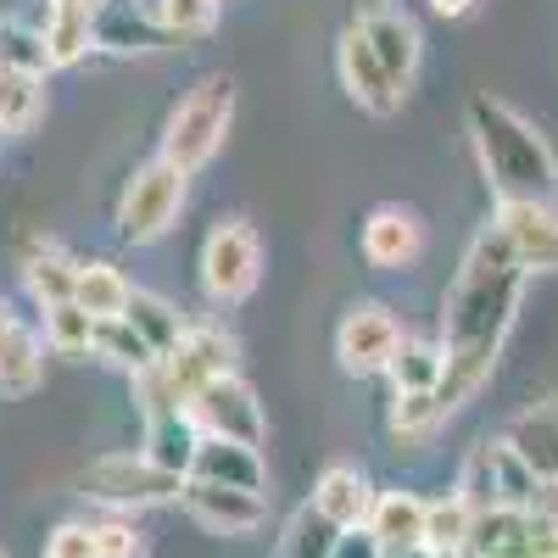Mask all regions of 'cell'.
I'll return each mask as SVG.
<instances>
[{"instance_id": "obj_1", "label": "cell", "mask_w": 558, "mask_h": 558, "mask_svg": "<svg viewBox=\"0 0 558 558\" xmlns=\"http://www.w3.org/2000/svg\"><path fill=\"white\" fill-rule=\"evenodd\" d=\"M525 268L508 257V246L497 241V229L486 223L481 235L463 252L452 286H447V302H441V352H447V368H441V386H436V402L441 413L452 418L458 408H470L492 368L502 357V341L520 318V296H525Z\"/></svg>"}, {"instance_id": "obj_2", "label": "cell", "mask_w": 558, "mask_h": 558, "mask_svg": "<svg viewBox=\"0 0 558 558\" xmlns=\"http://www.w3.org/2000/svg\"><path fill=\"white\" fill-rule=\"evenodd\" d=\"M470 146L497 202H553L558 196V151L547 134L497 96H470Z\"/></svg>"}, {"instance_id": "obj_3", "label": "cell", "mask_w": 558, "mask_h": 558, "mask_svg": "<svg viewBox=\"0 0 558 558\" xmlns=\"http://www.w3.org/2000/svg\"><path fill=\"white\" fill-rule=\"evenodd\" d=\"M235 336L218 330V324H191V330L179 336L173 352H162L157 363H146L134 380V402H140V418H157V413H184L191 397L218 380V375H235Z\"/></svg>"}, {"instance_id": "obj_4", "label": "cell", "mask_w": 558, "mask_h": 558, "mask_svg": "<svg viewBox=\"0 0 558 558\" xmlns=\"http://www.w3.org/2000/svg\"><path fill=\"white\" fill-rule=\"evenodd\" d=\"M235 123V78L229 73H202L184 96L173 101L168 123H162V162H173L179 173H202L229 140Z\"/></svg>"}, {"instance_id": "obj_5", "label": "cell", "mask_w": 558, "mask_h": 558, "mask_svg": "<svg viewBox=\"0 0 558 558\" xmlns=\"http://www.w3.org/2000/svg\"><path fill=\"white\" fill-rule=\"evenodd\" d=\"M184 196H191V173H179V168L162 162V157L140 162V168L129 173V184H123V196H118V213H112L118 235H123L129 246L162 241L168 229L179 223V213H184Z\"/></svg>"}, {"instance_id": "obj_6", "label": "cell", "mask_w": 558, "mask_h": 558, "mask_svg": "<svg viewBox=\"0 0 558 558\" xmlns=\"http://www.w3.org/2000/svg\"><path fill=\"white\" fill-rule=\"evenodd\" d=\"M196 279H202V296L213 307H241L257 279H263V241L246 218H218L202 241L196 257Z\"/></svg>"}, {"instance_id": "obj_7", "label": "cell", "mask_w": 558, "mask_h": 558, "mask_svg": "<svg viewBox=\"0 0 558 558\" xmlns=\"http://www.w3.org/2000/svg\"><path fill=\"white\" fill-rule=\"evenodd\" d=\"M179 492H184V475H168L140 447L101 452L78 470V497L101 502V508H157V502H179Z\"/></svg>"}, {"instance_id": "obj_8", "label": "cell", "mask_w": 558, "mask_h": 558, "mask_svg": "<svg viewBox=\"0 0 558 558\" xmlns=\"http://www.w3.org/2000/svg\"><path fill=\"white\" fill-rule=\"evenodd\" d=\"M463 558H558V525L536 508L497 502L486 514H475Z\"/></svg>"}, {"instance_id": "obj_9", "label": "cell", "mask_w": 558, "mask_h": 558, "mask_svg": "<svg viewBox=\"0 0 558 558\" xmlns=\"http://www.w3.org/2000/svg\"><path fill=\"white\" fill-rule=\"evenodd\" d=\"M191 425L202 436H218V441H246V447H263L268 436V418H263V402L257 391L241 380V375H218L207 380L196 397H191Z\"/></svg>"}, {"instance_id": "obj_10", "label": "cell", "mask_w": 558, "mask_h": 558, "mask_svg": "<svg viewBox=\"0 0 558 558\" xmlns=\"http://www.w3.org/2000/svg\"><path fill=\"white\" fill-rule=\"evenodd\" d=\"M397 347H402V318L386 302H357L336 324V363L347 368V375H357V380L386 375Z\"/></svg>"}, {"instance_id": "obj_11", "label": "cell", "mask_w": 558, "mask_h": 558, "mask_svg": "<svg viewBox=\"0 0 558 558\" xmlns=\"http://www.w3.org/2000/svg\"><path fill=\"white\" fill-rule=\"evenodd\" d=\"M492 229L525 274H558V207L553 202H497Z\"/></svg>"}, {"instance_id": "obj_12", "label": "cell", "mask_w": 558, "mask_h": 558, "mask_svg": "<svg viewBox=\"0 0 558 558\" xmlns=\"http://www.w3.org/2000/svg\"><path fill=\"white\" fill-rule=\"evenodd\" d=\"M357 252L368 268L380 274H408L418 257H425V218L402 202H380L363 213V229H357Z\"/></svg>"}, {"instance_id": "obj_13", "label": "cell", "mask_w": 558, "mask_h": 558, "mask_svg": "<svg viewBox=\"0 0 558 558\" xmlns=\"http://www.w3.org/2000/svg\"><path fill=\"white\" fill-rule=\"evenodd\" d=\"M336 73H341L347 101H352L357 112H368V118H391V112L402 107V96H408V89L386 73V62L368 51V39H363L352 23H347L341 39H336Z\"/></svg>"}, {"instance_id": "obj_14", "label": "cell", "mask_w": 558, "mask_h": 558, "mask_svg": "<svg viewBox=\"0 0 558 558\" xmlns=\"http://www.w3.org/2000/svg\"><path fill=\"white\" fill-rule=\"evenodd\" d=\"M184 514L213 536H257L268 525V502L263 492H241V486H213V481H191L184 475Z\"/></svg>"}, {"instance_id": "obj_15", "label": "cell", "mask_w": 558, "mask_h": 558, "mask_svg": "<svg viewBox=\"0 0 558 558\" xmlns=\"http://www.w3.org/2000/svg\"><path fill=\"white\" fill-rule=\"evenodd\" d=\"M352 28L368 39V51L386 62V73L408 89L413 73H418V57H425V34L418 23L402 12V7H386V0H368V7L352 17Z\"/></svg>"}, {"instance_id": "obj_16", "label": "cell", "mask_w": 558, "mask_h": 558, "mask_svg": "<svg viewBox=\"0 0 558 558\" xmlns=\"http://www.w3.org/2000/svg\"><path fill=\"white\" fill-rule=\"evenodd\" d=\"M45 558H146V536L123 520H62L45 536Z\"/></svg>"}, {"instance_id": "obj_17", "label": "cell", "mask_w": 558, "mask_h": 558, "mask_svg": "<svg viewBox=\"0 0 558 558\" xmlns=\"http://www.w3.org/2000/svg\"><path fill=\"white\" fill-rule=\"evenodd\" d=\"M179 45L157 12L134 7V0H101L96 12V51H112V57H146V51H168Z\"/></svg>"}, {"instance_id": "obj_18", "label": "cell", "mask_w": 558, "mask_h": 558, "mask_svg": "<svg viewBox=\"0 0 558 558\" xmlns=\"http://www.w3.org/2000/svg\"><path fill=\"white\" fill-rule=\"evenodd\" d=\"M96 12L101 0H45V62L51 68H78L89 51H96Z\"/></svg>"}, {"instance_id": "obj_19", "label": "cell", "mask_w": 558, "mask_h": 558, "mask_svg": "<svg viewBox=\"0 0 558 558\" xmlns=\"http://www.w3.org/2000/svg\"><path fill=\"white\" fill-rule=\"evenodd\" d=\"M324 520L336 531H363L368 508H375V481H368L357 463H330L318 481H313V497H307Z\"/></svg>"}, {"instance_id": "obj_20", "label": "cell", "mask_w": 558, "mask_h": 558, "mask_svg": "<svg viewBox=\"0 0 558 558\" xmlns=\"http://www.w3.org/2000/svg\"><path fill=\"white\" fill-rule=\"evenodd\" d=\"M363 531L375 536V547H380V553L425 547V497H418V492H402V486L375 492V508H368Z\"/></svg>"}, {"instance_id": "obj_21", "label": "cell", "mask_w": 558, "mask_h": 558, "mask_svg": "<svg viewBox=\"0 0 558 558\" xmlns=\"http://www.w3.org/2000/svg\"><path fill=\"white\" fill-rule=\"evenodd\" d=\"M191 481H213V486H241V492H263L268 470H263V452L246 441H218L202 436L196 458H191Z\"/></svg>"}, {"instance_id": "obj_22", "label": "cell", "mask_w": 558, "mask_h": 558, "mask_svg": "<svg viewBox=\"0 0 558 558\" xmlns=\"http://www.w3.org/2000/svg\"><path fill=\"white\" fill-rule=\"evenodd\" d=\"M502 441L531 463V475H536V481H558V397L525 408L514 425L502 430Z\"/></svg>"}, {"instance_id": "obj_23", "label": "cell", "mask_w": 558, "mask_h": 558, "mask_svg": "<svg viewBox=\"0 0 558 558\" xmlns=\"http://www.w3.org/2000/svg\"><path fill=\"white\" fill-rule=\"evenodd\" d=\"M39 386H45V336L17 318L0 336V397H34Z\"/></svg>"}, {"instance_id": "obj_24", "label": "cell", "mask_w": 558, "mask_h": 558, "mask_svg": "<svg viewBox=\"0 0 558 558\" xmlns=\"http://www.w3.org/2000/svg\"><path fill=\"white\" fill-rule=\"evenodd\" d=\"M129 296H134V279H129L118 263H107V257L78 263V274H73V302H78L89 318H118V313L129 307Z\"/></svg>"}, {"instance_id": "obj_25", "label": "cell", "mask_w": 558, "mask_h": 558, "mask_svg": "<svg viewBox=\"0 0 558 558\" xmlns=\"http://www.w3.org/2000/svg\"><path fill=\"white\" fill-rule=\"evenodd\" d=\"M73 274H78V257H68L57 241H34L23 252V286L39 307L51 302H73Z\"/></svg>"}, {"instance_id": "obj_26", "label": "cell", "mask_w": 558, "mask_h": 558, "mask_svg": "<svg viewBox=\"0 0 558 558\" xmlns=\"http://www.w3.org/2000/svg\"><path fill=\"white\" fill-rule=\"evenodd\" d=\"M123 318H129V330H134L140 341H146L157 357H162V352H173V347H179V336L191 330V318H184L168 296H157V291H134V296H129V307H123Z\"/></svg>"}, {"instance_id": "obj_27", "label": "cell", "mask_w": 558, "mask_h": 558, "mask_svg": "<svg viewBox=\"0 0 558 558\" xmlns=\"http://www.w3.org/2000/svg\"><path fill=\"white\" fill-rule=\"evenodd\" d=\"M202 447V430L191 425V413H157L146 418V452L151 463H162L168 475H191V458Z\"/></svg>"}, {"instance_id": "obj_28", "label": "cell", "mask_w": 558, "mask_h": 558, "mask_svg": "<svg viewBox=\"0 0 558 558\" xmlns=\"http://www.w3.org/2000/svg\"><path fill=\"white\" fill-rule=\"evenodd\" d=\"M475 531V508L463 502L458 492H441V497H425V547L436 558H463V542Z\"/></svg>"}, {"instance_id": "obj_29", "label": "cell", "mask_w": 558, "mask_h": 558, "mask_svg": "<svg viewBox=\"0 0 558 558\" xmlns=\"http://www.w3.org/2000/svg\"><path fill=\"white\" fill-rule=\"evenodd\" d=\"M441 368H447L441 336L430 341V336H408V330H402V347H397V357H391V368H386V380H391L397 391H436V386H441Z\"/></svg>"}, {"instance_id": "obj_30", "label": "cell", "mask_w": 558, "mask_h": 558, "mask_svg": "<svg viewBox=\"0 0 558 558\" xmlns=\"http://www.w3.org/2000/svg\"><path fill=\"white\" fill-rule=\"evenodd\" d=\"M45 112V73L0 68V134H28Z\"/></svg>"}, {"instance_id": "obj_31", "label": "cell", "mask_w": 558, "mask_h": 558, "mask_svg": "<svg viewBox=\"0 0 558 558\" xmlns=\"http://www.w3.org/2000/svg\"><path fill=\"white\" fill-rule=\"evenodd\" d=\"M441 425H447V413H441L436 391H397V397H391V413H386L391 441L418 447V441H430Z\"/></svg>"}, {"instance_id": "obj_32", "label": "cell", "mask_w": 558, "mask_h": 558, "mask_svg": "<svg viewBox=\"0 0 558 558\" xmlns=\"http://www.w3.org/2000/svg\"><path fill=\"white\" fill-rule=\"evenodd\" d=\"M89 357H101V363L123 368V375H140L146 363H157V352L129 330V318H123V313H118V318H96V336H89Z\"/></svg>"}, {"instance_id": "obj_33", "label": "cell", "mask_w": 558, "mask_h": 558, "mask_svg": "<svg viewBox=\"0 0 558 558\" xmlns=\"http://www.w3.org/2000/svg\"><path fill=\"white\" fill-rule=\"evenodd\" d=\"M341 536H347V531H336L313 502H302L296 514L286 520V531H279V558H330Z\"/></svg>"}, {"instance_id": "obj_34", "label": "cell", "mask_w": 558, "mask_h": 558, "mask_svg": "<svg viewBox=\"0 0 558 558\" xmlns=\"http://www.w3.org/2000/svg\"><path fill=\"white\" fill-rule=\"evenodd\" d=\"M45 313V352L57 357H89V336H96V318H89L78 302H51Z\"/></svg>"}, {"instance_id": "obj_35", "label": "cell", "mask_w": 558, "mask_h": 558, "mask_svg": "<svg viewBox=\"0 0 558 558\" xmlns=\"http://www.w3.org/2000/svg\"><path fill=\"white\" fill-rule=\"evenodd\" d=\"M492 447V475H497V497L502 502H514V508H531V497H536V475H531V463L514 452V447H508L502 436L497 441H486Z\"/></svg>"}, {"instance_id": "obj_36", "label": "cell", "mask_w": 558, "mask_h": 558, "mask_svg": "<svg viewBox=\"0 0 558 558\" xmlns=\"http://www.w3.org/2000/svg\"><path fill=\"white\" fill-rule=\"evenodd\" d=\"M452 492L475 508V514H486V508H497L502 497H497V475H492V447L481 441V447H470V458H463V470H458V481H452Z\"/></svg>"}, {"instance_id": "obj_37", "label": "cell", "mask_w": 558, "mask_h": 558, "mask_svg": "<svg viewBox=\"0 0 558 558\" xmlns=\"http://www.w3.org/2000/svg\"><path fill=\"white\" fill-rule=\"evenodd\" d=\"M218 7H223V0H157V17L184 45V39H202L218 23Z\"/></svg>"}, {"instance_id": "obj_38", "label": "cell", "mask_w": 558, "mask_h": 558, "mask_svg": "<svg viewBox=\"0 0 558 558\" xmlns=\"http://www.w3.org/2000/svg\"><path fill=\"white\" fill-rule=\"evenodd\" d=\"M0 68H17V73H51L39 28H17V23L0 17Z\"/></svg>"}, {"instance_id": "obj_39", "label": "cell", "mask_w": 558, "mask_h": 558, "mask_svg": "<svg viewBox=\"0 0 558 558\" xmlns=\"http://www.w3.org/2000/svg\"><path fill=\"white\" fill-rule=\"evenodd\" d=\"M330 558H380V547H375V536H368V531H347Z\"/></svg>"}, {"instance_id": "obj_40", "label": "cell", "mask_w": 558, "mask_h": 558, "mask_svg": "<svg viewBox=\"0 0 558 558\" xmlns=\"http://www.w3.org/2000/svg\"><path fill=\"white\" fill-rule=\"evenodd\" d=\"M531 508L558 525V481H542V486H536V497H531Z\"/></svg>"}, {"instance_id": "obj_41", "label": "cell", "mask_w": 558, "mask_h": 558, "mask_svg": "<svg viewBox=\"0 0 558 558\" xmlns=\"http://www.w3.org/2000/svg\"><path fill=\"white\" fill-rule=\"evenodd\" d=\"M430 12H436V17H470L475 0H430Z\"/></svg>"}, {"instance_id": "obj_42", "label": "cell", "mask_w": 558, "mask_h": 558, "mask_svg": "<svg viewBox=\"0 0 558 558\" xmlns=\"http://www.w3.org/2000/svg\"><path fill=\"white\" fill-rule=\"evenodd\" d=\"M17 318H23V313H17V307H12L7 296H0V336H7V330H12V324H17Z\"/></svg>"}, {"instance_id": "obj_43", "label": "cell", "mask_w": 558, "mask_h": 558, "mask_svg": "<svg viewBox=\"0 0 558 558\" xmlns=\"http://www.w3.org/2000/svg\"><path fill=\"white\" fill-rule=\"evenodd\" d=\"M380 558H436L430 547H402V553H380Z\"/></svg>"}, {"instance_id": "obj_44", "label": "cell", "mask_w": 558, "mask_h": 558, "mask_svg": "<svg viewBox=\"0 0 558 558\" xmlns=\"http://www.w3.org/2000/svg\"><path fill=\"white\" fill-rule=\"evenodd\" d=\"M0 558H7V547H0Z\"/></svg>"}]
</instances>
